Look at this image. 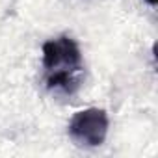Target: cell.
<instances>
[{
  "label": "cell",
  "instance_id": "2",
  "mask_svg": "<svg viewBox=\"0 0 158 158\" xmlns=\"http://www.w3.org/2000/svg\"><path fill=\"white\" fill-rule=\"evenodd\" d=\"M110 128L108 114L102 108H86L76 112L69 121V136L84 147H99L104 143Z\"/></svg>",
  "mask_w": 158,
  "mask_h": 158
},
{
  "label": "cell",
  "instance_id": "3",
  "mask_svg": "<svg viewBox=\"0 0 158 158\" xmlns=\"http://www.w3.org/2000/svg\"><path fill=\"white\" fill-rule=\"evenodd\" d=\"M147 2H149L151 6H154V4H156V0H147Z\"/></svg>",
  "mask_w": 158,
  "mask_h": 158
},
{
  "label": "cell",
  "instance_id": "1",
  "mask_svg": "<svg viewBox=\"0 0 158 158\" xmlns=\"http://www.w3.org/2000/svg\"><path fill=\"white\" fill-rule=\"evenodd\" d=\"M43 80L56 95H74L84 80V60L78 43L71 35H58L41 48Z\"/></svg>",
  "mask_w": 158,
  "mask_h": 158
}]
</instances>
